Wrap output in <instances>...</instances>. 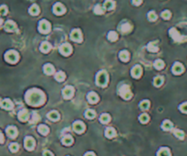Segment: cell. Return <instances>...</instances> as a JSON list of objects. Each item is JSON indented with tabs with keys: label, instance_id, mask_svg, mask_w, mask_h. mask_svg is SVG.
Listing matches in <instances>:
<instances>
[{
	"label": "cell",
	"instance_id": "6da1fadb",
	"mask_svg": "<svg viewBox=\"0 0 187 156\" xmlns=\"http://www.w3.org/2000/svg\"><path fill=\"white\" fill-rule=\"evenodd\" d=\"M27 102L31 106H39L45 102V95L38 89H31L26 94Z\"/></svg>",
	"mask_w": 187,
	"mask_h": 156
},
{
	"label": "cell",
	"instance_id": "7a4b0ae2",
	"mask_svg": "<svg viewBox=\"0 0 187 156\" xmlns=\"http://www.w3.org/2000/svg\"><path fill=\"white\" fill-rule=\"evenodd\" d=\"M96 83L101 87H105L108 83V74L106 71L102 70L97 74L96 77Z\"/></svg>",
	"mask_w": 187,
	"mask_h": 156
},
{
	"label": "cell",
	"instance_id": "3957f363",
	"mask_svg": "<svg viewBox=\"0 0 187 156\" xmlns=\"http://www.w3.org/2000/svg\"><path fill=\"white\" fill-rule=\"evenodd\" d=\"M18 58H19L18 53L17 51H15V50H9L5 55V58H6L7 61L12 64L16 63L18 60Z\"/></svg>",
	"mask_w": 187,
	"mask_h": 156
},
{
	"label": "cell",
	"instance_id": "277c9868",
	"mask_svg": "<svg viewBox=\"0 0 187 156\" xmlns=\"http://www.w3.org/2000/svg\"><path fill=\"white\" fill-rule=\"evenodd\" d=\"M119 92H120L121 97L123 98L124 100H129L131 98V91L128 85H122V86L119 89Z\"/></svg>",
	"mask_w": 187,
	"mask_h": 156
},
{
	"label": "cell",
	"instance_id": "5b68a950",
	"mask_svg": "<svg viewBox=\"0 0 187 156\" xmlns=\"http://www.w3.org/2000/svg\"><path fill=\"white\" fill-rule=\"evenodd\" d=\"M50 28H51V26H50V22L47 21V20H45V19L41 20L38 24V30L40 33L47 34L50 31Z\"/></svg>",
	"mask_w": 187,
	"mask_h": 156
},
{
	"label": "cell",
	"instance_id": "8992f818",
	"mask_svg": "<svg viewBox=\"0 0 187 156\" xmlns=\"http://www.w3.org/2000/svg\"><path fill=\"white\" fill-rule=\"evenodd\" d=\"M60 52L64 56H68L72 52V47L68 43L63 44L60 48Z\"/></svg>",
	"mask_w": 187,
	"mask_h": 156
},
{
	"label": "cell",
	"instance_id": "52a82bcc",
	"mask_svg": "<svg viewBox=\"0 0 187 156\" xmlns=\"http://www.w3.org/2000/svg\"><path fill=\"white\" fill-rule=\"evenodd\" d=\"M53 12L55 13L56 15L60 16V15H63L64 13L66 12V8H65V7H64L62 4L57 3V4L54 5V7H53Z\"/></svg>",
	"mask_w": 187,
	"mask_h": 156
},
{
	"label": "cell",
	"instance_id": "ba28073f",
	"mask_svg": "<svg viewBox=\"0 0 187 156\" xmlns=\"http://www.w3.org/2000/svg\"><path fill=\"white\" fill-rule=\"evenodd\" d=\"M70 38L72 40L76 42H81L82 41V35L80 29H74L70 34Z\"/></svg>",
	"mask_w": 187,
	"mask_h": 156
},
{
	"label": "cell",
	"instance_id": "9c48e42d",
	"mask_svg": "<svg viewBox=\"0 0 187 156\" xmlns=\"http://www.w3.org/2000/svg\"><path fill=\"white\" fill-rule=\"evenodd\" d=\"M62 92H63L64 98L68 100V99H70L73 96V93H74V89H73V87H71V86H68V87H66L65 89H63Z\"/></svg>",
	"mask_w": 187,
	"mask_h": 156
},
{
	"label": "cell",
	"instance_id": "30bf717a",
	"mask_svg": "<svg viewBox=\"0 0 187 156\" xmlns=\"http://www.w3.org/2000/svg\"><path fill=\"white\" fill-rule=\"evenodd\" d=\"M25 147L27 150L28 151H31L34 149V147H35V140H34L32 137H27L25 139Z\"/></svg>",
	"mask_w": 187,
	"mask_h": 156
},
{
	"label": "cell",
	"instance_id": "8fae6325",
	"mask_svg": "<svg viewBox=\"0 0 187 156\" xmlns=\"http://www.w3.org/2000/svg\"><path fill=\"white\" fill-rule=\"evenodd\" d=\"M73 130H75L77 133H81L84 132L85 130V125L81 122H76L73 124Z\"/></svg>",
	"mask_w": 187,
	"mask_h": 156
},
{
	"label": "cell",
	"instance_id": "7c38bea8",
	"mask_svg": "<svg viewBox=\"0 0 187 156\" xmlns=\"http://www.w3.org/2000/svg\"><path fill=\"white\" fill-rule=\"evenodd\" d=\"M87 99L88 100V102L91 103V104H94V103H97L99 102V96L95 93V92H90L88 94L87 96Z\"/></svg>",
	"mask_w": 187,
	"mask_h": 156
},
{
	"label": "cell",
	"instance_id": "4fadbf2b",
	"mask_svg": "<svg viewBox=\"0 0 187 156\" xmlns=\"http://www.w3.org/2000/svg\"><path fill=\"white\" fill-rule=\"evenodd\" d=\"M5 29H6L7 31H9V32L15 31V30L17 29V25L15 22L9 20V21H7L6 24H5Z\"/></svg>",
	"mask_w": 187,
	"mask_h": 156
},
{
	"label": "cell",
	"instance_id": "5bb4252c",
	"mask_svg": "<svg viewBox=\"0 0 187 156\" xmlns=\"http://www.w3.org/2000/svg\"><path fill=\"white\" fill-rule=\"evenodd\" d=\"M141 66H139V65H136L135 67H133V69H131V75H132V77H134L136 79L139 78L141 75Z\"/></svg>",
	"mask_w": 187,
	"mask_h": 156
},
{
	"label": "cell",
	"instance_id": "9a60e30c",
	"mask_svg": "<svg viewBox=\"0 0 187 156\" xmlns=\"http://www.w3.org/2000/svg\"><path fill=\"white\" fill-rule=\"evenodd\" d=\"M7 134L8 135V137L10 138H15L17 135V130L16 127L14 126H9L7 129Z\"/></svg>",
	"mask_w": 187,
	"mask_h": 156
},
{
	"label": "cell",
	"instance_id": "2e32d148",
	"mask_svg": "<svg viewBox=\"0 0 187 156\" xmlns=\"http://www.w3.org/2000/svg\"><path fill=\"white\" fill-rule=\"evenodd\" d=\"M173 72L174 74H181V73H183L184 72V67H183V65H182L181 63H175L174 65V67H173Z\"/></svg>",
	"mask_w": 187,
	"mask_h": 156
},
{
	"label": "cell",
	"instance_id": "e0dca14e",
	"mask_svg": "<svg viewBox=\"0 0 187 156\" xmlns=\"http://www.w3.org/2000/svg\"><path fill=\"white\" fill-rule=\"evenodd\" d=\"M29 117V113L27 110H22L21 112H19L18 113V119L21 120V122H26L27 120Z\"/></svg>",
	"mask_w": 187,
	"mask_h": 156
},
{
	"label": "cell",
	"instance_id": "ac0fdd59",
	"mask_svg": "<svg viewBox=\"0 0 187 156\" xmlns=\"http://www.w3.org/2000/svg\"><path fill=\"white\" fill-rule=\"evenodd\" d=\"M1 106L5 110H11L13 108V103H12V102L10 100L6 99L1 102Z\"/></svg>",
	"mask_w": 187,
	"mask_h": 156
},
{
	"label": "cell",
	"instance_id": "d6986e66",
	"mask_svg": "<svg viewBox=\"0 0 187 156\" xmlns=\"http://www.w3.org/2000/svg\"><path fill=\"white\" fill-rule=\"evenodd\" d=\"M105 136L107 138H113V137H115L116 136V130L113 129V128H107L106 130H105Z\"/></svg>",
	"mask_w": 187,
	"mask_h": 156
},
{
	"label": "cell",
	"instance_id": "ffe728a7",
	"mask_svg": "<svg viewBox=\"0 0 187 156\" xmlns=\"http://www.w3.org/2000/svg\"><path fill=\"white\" fill-rule=\"evenodd\" d=\"M38 130V132L40 134H42V135H47L48 133V132H50V129H48V127L47 126V125H44V124L39 125Z\"/></svg>",
	"mask_w": 187,
	"mask_h": 156
},
{
	"label": "cell",
	"instance_id": "44dd1931",
	"mask_svg": "<svg viewBox=\"0 0 187 156\" xmlns=\"http://www.w3.org/2000/svg\"><path fill=\"white\" fill-rule=\"evenodd\" d=\"M51 48V46H50V44L45 41V42H43L41 44V46H40V50L43 52V53H48V51L50 50Z\"/></svg>",
	"mask_w": 187,
	"mask_h": 156
},
{
	"label": "cell",
	"instance_id": "7402d4cb",
	"mask_svg": "<svg viewBox=\"0 0 187 156\" xmlns=\"http://www.w3.org/2000/svg\"><path fill=\"white\" fill-rule=\"evenodd\" d=\"M119 56H120V58L124 62L128 61L129 58H130V54H129V52L127 51V50H122V51H121Z\"/></svg>",
	"mask_w": 187,
	"mask_h": 156
},
{
	"label": "cell",
	"instance_id": "603a6c76",
	"mask_svg": "<svg viewBox=\"0 0 187 156\" xmlns=\"http://www.w3.org/2000/svg\"><path fill=\"white\" fill-rule=\"evenodd\" d=\"M156 44H157L156 42H151V43H149L148 46H147V49H148L149 51H151V52H157V51H158L159 48H158V46H157Z\"/></svg>",
	"mask_w": 187,
	"mask_h": 156
},
{
	"label": "cell",
	"instance_id": "cb8c5ba5",
	"mask_svg": "<svg viewBox=\"0 0 187 156\" xmlns=\"http://www.w3.org/2000/svg\"><path fill=\"white\" fill-rule=\"evenodd\" d=\"M115 7V3L113 0H106L104 3V7L107 10H112Z\"/></svg>",
	"mask_w": 187,
	"mask_h": 156
},
{
	"label": "cell",
	"instance_id": "d4e9b609",
	"mask_svg": "<svg viewBox=\"0 0 187 156\" xmlns=\"http://www.w3.org/2000/svg\"><path fill=\"white\" fill-rule=\"evenodd\" d=\"M54 67L52 66L51 64H46L45 66H44V72L48 75H51L53 72H54Z\"/></svg>",
	"mask_w": 187,
	"mask_h": 156
},
{
	"label": "cell",
	"instance_id": "484cf974",
	"mask_svg": "<svg viewBox=\"0 0 187 156\" xmlns=\"http://www.w3.org/2000/svg\"><path fill=\"white\" fill-rule=\"evenodd\" d=\"M48 117L52 120H58L60 119V114H58V112H56V110H53V112L48 114Z\"/></svg>",
	"mask_w": 187,
	"mask_h": 156
},
{
	"label": "cell",
	"instance_id": "4316f807",
	"mask_svg": "<svg viewBox=\"0 0 187 156\" xmlns=\"http://www.w3.org/2000/svg\"><path fill=\"white\" fill-rule=\"evenodd\" d=\"M162 128L164 130H170L172 128H173V123H172L170 120H164V123L162 125Z\"/></svg>",
	"mask_w": 187,
	"mask_h": 156
},
{
	"label": "cell",
	"instance_id": "83f0119b",
	"mask_svg": "<svg viewBox=\"0 0 187 156\" xmlns=\"http://www.w3.org/2000/svg\"><path fill=\"white\" fill-rule=\"evenodd\" d=\"M29 13L33 15V16H37V15H38V13H39L38 6H37V5H33V6H31V7L29 8Z\"/></svg>",
	"mask_w": 187,
	"mask_h": 156
},
{
	"label": "cell",
	"instance_id": "f1b7e54d",
	"mask_svg": "<svg viewBox=\"0 0 187 156\" xmlns=\"http://www.w3.org/2000/svg\"><path fill=\"white\" fill-rule=\"evenodd\" d=\"M157 156H171L170 154V151L167 148H162L158 153H157Z\"/></svg>",
	"mask_w": 187,
	"mask_h": 156
},
{
	"label": "cell",
	"instance_id": "f546056e",
	"mask_svg": "<svg viewBox=\"0 0 187 156\" xmlns=\"http://www.w3.org/2000/svg\"><path fill=\"white\" fill-rule=\"evenodd\" d=\"M121 32H123V33H129L131 30V26L129 23H124V24L121 26Z\"/></svg>",
	"mask_w": 187,
	"mask_h": 156
},
{
	"label": "cell",
	"instance_id": "4dcf8cb0",
	"mask_svg": "<svg viewBox=\"0 0 187 156\" xmlns=\"http://www.w3.org/2000/svg\"><path fill=\"white\" fill-rule=\"evenodd\" d=\"M73 143V139L71 136H70V135H68V136H65L63 139H62V143L64 145H70L71 143Z\"/></svg>",
	"mask_w": 187,
	"mask_h": 156
},
{
	"label": "cell",
	"instance_id": "1f68e13d",
	"mask_svg": "<svg viewBox=\"0 0 187 156\" xmlns=\"http://www.w3.org/2000/svg\"><path fill=\"white\" fill-rule=\"evenodd\" d=\"M170 35H171L172 37H173L174 39H175V40H180V35H179L178 32L176 31L175 28H172V29L170 30Z\"/></svg>",
	"mask_w": 187,
	"mask_h": 156
},
{
	"label": "cell",
	"instance_id": "d6a6232c",
	"mask_svg": "<svg viewBox=\"0 0 187 156\" xmlns=\"http://www.w3.org/2000/svg\"><path fill=\"white\" fill-rule=\"evenodd\" d=\"M111 120V117H110V115L109 114H107V113H104V114H102L101 116V122L102 123H108Z\"/></svg>",
	"mask_w": 187,
	"mask_h": 156
},
{
	"label": "cell",
	"instance_id": "836d02e7",
	"mask_svg": "<svg viewBox=\"0 0 187 156\" xmlns=\"http://www.w3.org/2000/svg\"><path fill=\"white\" fill-rule=\"evenodd\" d=\"M94 13L97 15H102L104 13V8H103L101 5H96L94 7Z\"/></svg>",
	"mask_w": 187,
	"mask_h": 156
},
{
	"label": "cell",
	"instance_id": "e575fe53",
	"mask_svg": "<svg viewBox=\"0 0 187 156\" xmlns=\"http://www.w3.org/2000/svg\"><path fill=\"white\" fill-rule=\"evenodd\" d=\"M154 68L155 69H162V68L164 67V61L162 60H161V59H157L156 61L154 62Z\"/></svg>",
	"mask_w": 187,
	"mask_h": 156
},
{
	"label": "cell",
	"instance_id": "d590c367",
	"mask_svg": "<svg viewBox=\"0 0 187 156\" xmlns=\"http://www.w3.org/2000/svg\"><path fill=\"white\" fill-rule=\"evenodd\" d=\"M108 38H109L111 41H115L118 38V35L115 31H111L108 34Z\"/></svg>",
	"mask_w": 187,
	"mask_h": 156
},
{
	"label": "cell",
	"instance_id": "8d00e7d4",
	"mask_svg": "<svg viewBox=\"0 0 187 156\" xmlns=\"http://www.w3.org/2000/svg\"><path fill=\"white\" fill-rule=\"evenodd\" d=\"M55 78H56V79L58 80V81H63V80L65 79V78H66V75L64 74L62 71H60V72H58L56 74Z\"/></svg>",
	"mask_w": 187,
	"mask_h": 156
},
{
	"label": "cell",
	"instance_id": "74e56055",
	"mask_svg": "<svg viewBox=\"0 0 187 156\" xmlns=\"http://www.w3.org/2000/svg\"><path fill=\"white\" fill-rule=\"evenodd\" d=\"M162 82H164V78L162 77H156L153 80V83L156 87H160L162 84Z\"/></svg>",
	"mask_w": 187,
	"mask_h": 156
},
{
	"label": "cell",
	"instance_id": "f35d334b",
	"mask_svg": "<svg viewBox=\"0 0 187 156\" xmlns=\"http://www.w3.org/2000/svg\"><path fill=\"white\" fill-rule=\"evenodd\" d=\"M140 107H141V110H147L150 107L149 100H143V102H141V104H140Z\"/></svg>",
	"mask_w": 187,
	"mask_h": 156
},
{
	"label": "cell",
	"instance_id": "ab89813d",
	"mask_svg": "<svg viewBox=\"0 0 187 156\" xmlns=\"http://www.w3.org/2000/svg\"><path fill=\"white\" fill-rule=\"evenodd\" d=\"M174 135H175V136L178 138V139H181V140H183L184 137V132H182V130H174Z\"/></svg>",
	"mask_w": 187,
	"mask_h": 156
},
{
	"label": "cell",
	"instance_id": "60d3db41",
	"mask_svg": "<svg viewBox=\"0 0 187 156\" xmlns=\"http://www.w3.org/2000/svg\"><path fill=\"white\" fill-rule=\"evenodd\" d=\"M140 122L141 123H147L149 122V116L147 114H141L140 116Z\"/></svg>",
	"mask_w": 187,
	"mask_h": 156
},
{
	"label": "cell",
	"instance_id": "b9f144b4",
	"mask_svg": "<svg viewBox=\"0 0 187 156\" xmlns=\"http://www.w3.org/2000/svg\"><path fill=\"white\" fill-rule=\"evenodd\" d=\"M95 115H96L95 112H93V110H88L85 112V116L88 119H93L95 117Z\"/></svg>",
	"mask_w": 187,
	"mask_h": 156
},
{
	"label": "cell",
	"instance_id": "7bdbcfd3",
	"mask_svg": "<svg viewBox=\"0 0 187 156\" xmlns=\"http://www.w3.org/2000/svg\"><path fill=\"white\" fill-rule=\"evenodd\" d=\"M148 18H149V20H151V21H155V20L157 19V15L155 14V12L151 11L148 14Z\"/></svg>",
	"mask_w": 187,
	"mask_h": 156
},
{
	"label": "cell",
	"instance_id": "ee69618b",
	"mask_svg": "<svg viewBox=\"0 0 187 156\" xmlns=\"http://www.w3.org/2000/svg\"><path fill=\"white\" fill-rule=\"evenodd\" d=\"M162 18H164V19H169L171 17V13L170 11H168V10H165V11H164L162 13Z\"/></svg>",
	"mask_w": 187,
	"mask_h": 156
},
{
	"label": "cell",
	"instance_id": "f6af8a7d",
	"mask_svg": "<svg viewBox=\"0 0 187 156\" xmlns=\"http://www.w3.org/2000/svg\"><path fill=\"white\" fill-rule=\"evenodd\" d=\"M9 149H10L11 152L16 153L18 150V144L17 143H11L10 145H9Z\"/></svg>",
	"mask_w": 187,
	"mask_h": 156
},
{
	"label": "cell",
	"instance_id": "bcb514c9",
	"mask_svg": "<svg viewBox=\"0 0 187 156\" xmlns=\"http://www.w3.org/2000/svg\"><path fill=\"white\" fill-rule=\"evenodd\" d=\"M180 110H181L183 112L187 113V102H185V103H184V104H182L181 106H180Z\"/></svg>",
	"mask_w": 187,
	"mask_h": 156
},
{
	"label": "cell",
	"instance_id": "7dc6e473",
	"mask_svg": "<svg viewBox=\"0 0 187 156\" xmlns=\"http://www.w3.org/2000/svg\"><path fill=\"white\" fill-rule=\"evenodd\" d=\"M0 13H1L2 15H6L7 13V7L6 6L0 7Z\"/></svg>",
	"mask_w": 187,
	"mask_h": 156
},
{
	"label": "cell",
	"instance_id": "c3c4849f",
	"mask_svg": "<svg viewBox=\"0 0 187 156\" xmlns=\"http://www.w3.org/2000/svg\"><path fill=\"white\" fill-rule=\"evenodd\" d=\"M132 4L135 6H140L141 4V0H132Z\"/></svg>",
	"mask_w": 187,
	"mask_h": 156
},
{
	"label": "cell",
	"instance_id": "681fc988",
	"mask_svg": "<svg viewBox=\"0 0 187 156\" xmlns=\"http://www.w3.org/2000/svg\"><path fill=\"white\" fill-rule=\"evenodd\" d=\"M44 156H54L50 151H45V152H44Z\"/></svg>",
	"mask_w": 187,
	"mask_h": 156
},
{
	"label": "cell",
	"instance_id": "f907efd6",
	"mask_svg": "<svg viewBox=\"0 0 187 156\" xmlns=\"http://www.w3.org/2000/svg\"><path fill=\"white\" fill-rule=\"evenodd\" d=\"M4 143V135L1 130H0V143Z\"/></svg>",
	"mask_w": 187,
	"mask_h": 156
},
{
	"label": "cell",
	"instance_id": "816d5d0a",
	"mask_svg": "<svg viewBox=\"0 0 187 156\" xmlns=\"http://www.w3.org/2000/svg\"><path fill=\"white\" fill-rule=\"evenodd\" d=\"M84 156H95V154L92 153H87Z\"/></svg>",
	"mask_w": 187,
	"mask_h": 156
},
{
	"label": "cell",
	"instance_id": "f5cc1de1",
	"mask_svg": "<svg viewBox=\"0 0 187 156\" xmlns=\"http://www.w3.org/2000/svg\"><path fill=\"white\" fill-rule=\"evenodd\" d=\"M1 24H2V19L0 18V26H1Z\"/></svg>",
	"mask_w": 187,
	"mask_h": 156
}]
</instances>
